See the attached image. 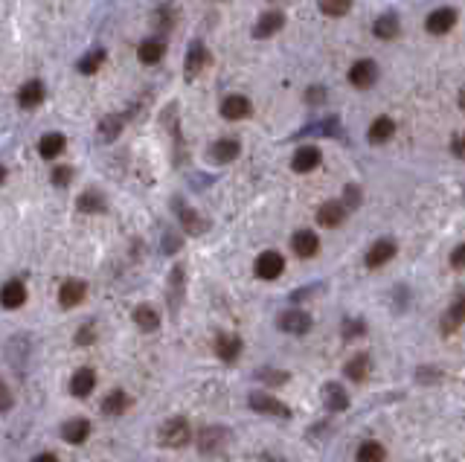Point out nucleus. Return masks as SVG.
<instances>
[{
    "label": "nucleus",
    "mask_w": 465,
    "mask_h": 462,
    "mask_svg": "<svg viewBox=\"0 0 465 462\" xmlns=\"http://www.w3.org/2000/svg\"><path fill=\"white\" fill-rule=\"evenodd\" d=\"M158 442H160L163 448H169V451H177V448H183V445H190V442H192V427H190V422H186L183 416H169V419L160 424V430H158Z\"/></svg>",
    "instance_id": "nucleus-1"
},
{
    "label": "nucleus",
    "mask_w": 465,
    "mask_h": 462,
    "mask_svg": "<svg viewBox=\"0 0 465 462\" xmlns=\"http://www.w3.org/2000/svg\"><path fill=\"white\" fill-rule=\"evenodd\" d=\"M247 407H251L253 413L270 416V419H291V407L285 402H279L276 395H268V392H251Z\"/></svg>",
    "instance_id": "nucleus-2"
},
{
    "label": "nucleus",
    "mask_w": 465,
    "mask_h": 462,
    "mask_svg": "<svg viewBox=\"0 0 465 462\" xmlns=\"http://www.w3.org/2000/svg\"><path fill=\"white\" fill-rule=\"evenodd\" d=\"M283 270H285V259L279 256L276 251L259 253V259H256V276H259V280H265V282L279 280V276H283Z\"/></svg>",
    "instance_id": "nucleus-3"
},
{
    "label": "nucleus",
    "mask_w": 465,
    "mask_h": 462,
    "mask_svg": "<svg viewBox=\"0 0 465 462\" xmlns=\"http://www.w3.org/2000/svg\"><path fill=\"white\" fill-rule=\"evenodd\" d=\"M276 326L283 329L285 334H308L312 331V317H308L302 308H291V312H285V314H279V320H276Z\"/></svg>",
    "instance_id": "nucleus-4"
},
{
    "label": "nucleus",
    "mask_w": 465,
    "mask_h": 462,
    "mask_svg": "<svg viewBox=\"0 0 465 462\" xmlns=\"http://www.w3.org/2000/svg\"><path fill=\"white\" fill-rule=\"evenodd\" d=\"M376 79H378V65L372 58H361V61H355L352 65V70H349V82L355 84V87H372L376 84Z\"/></svg>",
    "instance_id": "nucleus-5"
},
{
    "label": "nucleus",
    "mask_w": 465,
    "mask_h": 462,
    "mask_svg": "<svg viewBox=\"0 0 465 462\" xmlns=\"http://www.w3.org/2000/svg\"><path fill=\"white\" fill-rule=\"evenodd\" d=\"M425 26H427V33H430V35H445V33H451V29L456 26V12H454L451 6H445V9H433V12L427 15Z\"/></svg>",
    "instance_id": "nucleus-6"
},
{
    "label": "nucleus",
    "mask_w": 465,
    "mask_h": 462,
    "mask_svg": "<svg viewBox=\"0 0 465 462\" xmlns=\"http://www.w3.org/2000/svg\"><path fill=\"white\" fill-rule=\"evenodd\" d=\"M323 405L329 413H344L349 407V392L344 384H337V381H329L323 387Z\"/></svg>",
    "instance_id": "nucleus-7"
},
{
    "label": "nucleus",
    "mask_w": 465,
    "mask_h": 462,
    "mask_svg": "<svg viewBox=\"0 0 465 462\" xmlns=\"http://www.w3.org/2000/svg\"><path fill=\"white\" fill-rule=\"evenodd\" d=\"M227 442H230V430H224V427H204L198 434L201 453H215V451H221Z\"/></svg>",
    "instance_id": "nucleus-8"
},
{
    "label": "nucleus",
    "mask_w": 465,
    "mask_h": 462,
    "mask_svg": "<svg viewBox=\"0 0 465 462\" xmlns=\"http://www.w3.org/2000/svg\"><path fill=\"white\" fill-rule=\"evenodd\" d=\"M241 349H244V343H241L239 334H219L215 337V355H219L224 363H236Z\"/></svg>",
    "instance_id": "nucleus-9"
},
{
    "label": "nucleus",
    "mask_w": 465,
    "mask_h": 462,
    "mask_svg": "<svg viewBox=\"0 0 465 462\" xmlns=\"http://www.w3.org/2000/svg\"><path fill=\"white\" fill-rule=\"evenodd\" d=\"M84 297H87V285L82 280H65L58 288V302L65 308H76L79 302H84Z\"/></svg>",
    "instance_id": "nucleus-10"
},
{
    "label": "nucleus",
    "mask_w": 465,
    "mask_h": 462,
    "mask_svg": "<svg viewBox=\"0 0 465 462\" xmlns=\"http://www.w3.org/2000/svg\"><path fill=\"white\" fill-rule=\"evenodd\" d=\"M93 387H97V373H93L90 366L76 369L73 378H70V395L73 398H87L93 392Z\"/></svg>",
    "instance_id": "nucleus-11"
},
{
    "label": "nucleus",
    "mask_w": 465,
    "mask_h": 462,
    "mask_svg": "<svg viewBox=\"0 0 465 462\" xmlns=\"http://www.w3.org/2000/svg\"><path fill=\"white\" fill-rule=\"evenodd\" d=\"M131 407V395L126 390H111L105 395V402H102V413L111 416V419H119V416H126Z\"/></svg>",
    "instance_id": "nucleus-12"
},
{
    "label": "nucleus",
    "mask_w": 465,
    "mask_h": 462,
    "mask_svg": "<svg viewBox=\"0 0 465 462\" xmlns=\"http://www.w3.org/2000/svg\"><path fill=\"white\" fill-rule=\"evenodd\" d=\"M395 256V241H390V238H381V241H376V244H372V248H369V253H366V268H372V270H376V268H384L390 259Z\"/></svg>",
    "instance_id": "nucleus-13"
},
{
    "label": "nucleus",
    "mask_w": 465,
    "mask_h": 462,
    "mask_svg": "<svg viewBox=\"0 0 465 462\" xmlns=\"http://www.w3.org/2000/svg\"><path fill=\"white\" fill-rule=\"evenodd\" d=\"M291 248H294V253H297L300 259H312V256L320 251V238H317V233H312V230H300V233H294V238H291Z\"/></svg>",
    "instance_id": "nucleus-14"
},
{
    "label": "nucleus",
    "mask_w": 465,
    "mask_h": 462,
    "mask_svg": "<svg viewBox=\"0 0 465 462\" xmlns=\"http://www.w3.org/2000/svg\"><path fill=\"white\" fill-rule=\"evenodd\" d=\"M344 373H346V378H349V381L363 384V381H366V375L372 373V358H369L366 352H358L355 358H349V361H346Z\"/></svg>",
    "instance_id": "nucleus-15"
},
{
    "label": "nucleus",
    "mask_w": 465,
    "mask_h": 462,
    "mask_svg": "<svg viewBox=\"0 0 465 462\" xmlns=\"http://www.w3.org/2000/svg\"><path fill=\"white\" fill-rule=\"evenodd\" d=\"M175 212H177V219H180V224H183V230H186V233L201 236V233L207 230V221L201 219V215H198L192 207H186V204L175 201Z\"/></svg>",
    "instance_id": "nucleus-16"
},
{
    "label": "nucleus",
    "mask_w": 465,
    "mask_h": 462,
    "mask_svg": "<svg viewBox=\"0 0 465 462\" xmlns=\"http://www.w3.org/2000/svg\"><path fill=\"white\" fill-rule=\"evenodd\" d=\"M44 102V82L29 79L26 84H21L18 90V105L21 108H38Z\"/></svg>",
    "instance_id": "nucleus-17"
},
{
    "label": "nucleus",
    "mask_w": 465,
    "mask_h": 462,
    "mask_svg": "<svg viewBox=\"0 0 465 462\" xmlns=\"http://www.w3.org/2000/svg\"><path fill=\"white\" fill-rule=\"evenodd\" d=\"M90 436V422L87 419H67L65 427H61V439L67 445H82Z\"/></svg>",
    "instance_id": "nucleus-18"
},
{
    "label": "nucleus",
    "mask_w": 465,
    "mask_h": 462,
    "mask_svg": "<svg viewBox=\"0 0 465 462\" xmlns=\"http://www.w3.org/2000/svg\"><path fill=\"white\" fill-rule=\"evenodd\" d=\"M344 219H346V207L340 201H326L317 209V224H323V227H340Z\"/></svg>",
    "instance_id": "nucleus-19"
},
{
    "label": "nucleus",
    "mask_w": 465,
    "mask_h": 462,
    "mask_svg": "<svg viewBox=\"0 0 465 462\" xmlns=\"http://www.w3.org/2000/svg\"><path fill=\"white\" fill-rule=\"evenodd\" d=\"M320 166V151L314 148V145H305V148H300L297 154H294V160H291V169L294 172H314Z\"/></svg>",
    "instance_id": "nucleus-20"
},
{
    "label": "nucleus",
    "mask_w": 465,
    "mask_h": 462,
    "mask_svg": "<svg viewBox=\"0 0 465 462\" xmlns=\"http://www.w3.org/2000/svg\"><path fill=\"white\" fill-rule=\"evenodd\" d=\"M283 23H285V18L279 15V12H265V15L256 21V26H253V38H270L273 33H279V29H283Z\"/></svg>",
    "instance_id": "nucleus-21"
},
{
    "label": "nucleus",
    "mask_w": 465,
    "mask_h": 462,
    "mask_svg": "<svg viewBox=\"0 0 465 462\" xmlns=\"http://www.w3.org/2000/svg\"><path fill=\"white\" fill-rule=\"evenodd\" d=\"M372 33H376V38H381V41H393V38L401 33V21H398V15H393V12L381 15V18L376 21V26H372Z\"/></svg>",
    "instance_id": "nucleus-22"
},
{
    "label": "nucleus",
    "mask_w": 465,
    "mask_h": 462,
    "mask_svg": "<svg viewBox=\"0 0 465 462\" xmlns=\"http://www.w3.org/2000/svg\"><path fill=\"white\" fill-rule=\"evenodd\" d=\"M247 114H251V102H247V97H227L221 102V116L224 119H244Z\"/></svg>",
    "instance_id": "nucleus-23"
},
{
    "label": "nucleus",
    "mask_w": 465,
    "mask_h": 462,
    "mask_svg": "<svg viewBox=\"0 0 465 462\" xmlns=\"http://www.w3.org/2000/svg\"><path fill=\"white\" fill-rule=\"evenodd\" d=\"M393 131H395V122H393L390 116H378V119H376V122H372V126H369L366 137H369V143L381 145V143H387V140L393 137Z\"/></svg>",
    "instance_id": "nucleus-24"
},
{
    "label": "nucleus",
    "mask_w": 465,
    "mask_h": 462,
    "mask_svg": "<svg viewBox=\"0 0 465 462\" xmlns=\"http://www.w3.org/2000/svg\"><path fill=\"white\" fill-rule=\"evenodd\" d=\"M140 61H143V65H158V61L166 55V44L163 41H158V38H146L143 44H140Z\"/></svg>",
    "instance_id": "nucleus-25"
},
{
    "label": "nucleus",
    "mask_w": 465,
    "mask_h": 462,
    "mask_svg": "<svg viewBox=\"0 0 465 462\" xmlns=\"http://www.w3.org/2000/svg\"><path fill=\"white\" fill-rule=\"evenodd\" d=\"M131 317H134L137 329H143V331H158L160 329V314L154 312L151 305H137Z\"/></svg>",
    "instance_id": "nucleus-26"
},
{
    "label": "nucleus",
    "mask_w": 465,
    "mask_h": 462,
    "mask_svg": "<svg viewBox=\"0 0 465 462\" xmlns=\"http://www.w3.org/2000/svg\"><path fill=\"white\" fill-rule=\"evenodd\" d=\"M26 302V285L21 282V280H9L6 285H4V308H21Z\"/></svg>",
    "instance_id": "nucleus-27"
},
{
    "label": "nucleus",
    "mask_w": 465,
    "mask_h": 462,
    "mask_svg": "<svg viewBox=\"0 0 465 462\" xmlns=\"http://www.w3.org/2000/svg\"><path fill=\"white\" fill-rule=\"evenodd\" d=\"M61 151H65V137H61V134L53 131V134H44V137H41V143H38V154H41L44 160L58 158Z\"/></svg>",
    "instance_id": "nucleus-28"
},
{
    "label": "nucleus",
    "mask_w": 465,
    "mask_h": 462,
    "mask_svg": "<svg viewBox=\"0 0 465 462\" xmlns=\"http://www.w3.org/2000/svg\"><path fill=\"white\" fill-rule=\"evenodd\" d=\"M355 459L358 462H387V448L381 445V442H363L361 448H358V453H355Z\"/></svg>",
    "instance_id": "nucleus-29"
},
{
    "label": "nucleus",
    "mask_w": 465,
    "mask_h": 462,
    "mask_svg": "<svg viewBox=\"0 0 465 462\" xmlns=\"http://www.w3.org/2000/svg\"><path fill=\"white\" fill-rule=\"evenodd\" d=\"M212 158L219 160V163H230V160H236L239 158V140H219L212 145Z\"/></svg>",
    "instance_id": "nucleus-30"
},
{
    "label": "nucleus",
    "mask_w": 465,
    "mask_h": 462,
    "mask_svg": "<svg viewBox=\"0 0 465 462\" xmlns=\"http://www.w3.org/2000/svg\"><path fill=\"white\" fill-rule=\"evenodd\" d=\"M207 50L201 47V44H192V50H190V55H186V73H190V76H195L204 65H207Z\"/></svg>",
    "instance_id": "nucleus-31"
},
{
    "label": "nucleus",
    "mask_w": 465,
    "mask_h": 462,
    "mask_svg": "<svg viewBox=\"0 0 465 462\" xmlns=\"http://www.w3.org/2000/svg\"><path fill=\"white\" fill-rule=\"evenodd\" d=\"M459 323H465V291L454 299V305H451V312H448V320H445V329L451 331L454 326H459Z\"/></svg>",
    "instance_id": "nucleus-32"
},
{
    "label": "nucleus",
    "mask_w": 465,
    "mask_h": 462,
    "mask_svg": "<svg viewBox=\"0 0 465 462\" xmlns=\"http://www.w3.org/2000/svg\"><path fill=\"white\" fill-rule=\"evenodd\" d=\"M352 9V0H320V12L329 18H340Z\"/></svg>",
    "instance_id": "nucleus-33"
},
{
    "label": "nucleus",
    "mask_w": 465,
    "mask_h": 462,
    "mask_svg": "<svg viewBox=\"0 0 465 462\" xmlns=\"http://www.w3.org/2000/svg\"><path fill=\"white\" fill-rule=\"evenodd\" d=\"M183 294V268L172 270V280H169V302H172V312H177V299Z\"/></svg>",
    "instance_id": "nucleus-34"
},
{
    "label": "nucleus",
    "mask_w": 465,
    "mask_h": 462,
    "mask_svg": "<svg viewBox=\"0 0 465 462\" xmlns=\"http://www.w3.org/2000/svg\"><path fill=\"white\" fill-rule=\"evenodd\" d=\"M344 341H358V337H363L366 334V323L361 320V317H349V320H344Z\"/></svg>",
    "instance_id": "nucleus-35"
},
{
    "label": "nucleus",
    "mask_w": 465,
    "mask_h": 462,
    "mask_svg": "<svg viewBox=\"0 0 465 462\" xmlns=\"http://www.w3.org/2000/svg\"><path fill=\"white\" fill-rule=\"evenodd\" d=\"M102 61H105V53H102V50H97V53L84 55V58L79 61V73H97Z\"/></svg>",
    "instance_id": "nucleus-36"
},
{
    "label": "nucleus",
    "mask_w": 465,
    "mask_h": 462,
    "mask_svg": "<svg viewBox=\"0 0 465 462\" xmlns=\"http://www.w3.org/2000/svg\"><path fill=\"white\" fill-rule=\"evenodd\" d=\"M79 209H82V212H102V209H105L102 195H97V192H84V195L79 198Z\"/></svg>",
    "instance_id": "nucleus-37"
},
{
    "label": "nucleus",
    "mask_w": 465,
    "mask_h": 462,
    "mask_svg": "<svg viewBox=\"0 0 465 462\" xmlns=\"http://www.w3.org/2000/svg\"><path fill=\"white\" fill-rule=\"evenodd\" d=\"M416 381H419V384H439V381H442V369H437V366H422V369H416Z\"/></svg>",
    "instance_id": "nucleus-38"
},
{
    "label": "nucleus",
    "mask_w": 465,
    "mask_h": 462,
    "mask_svg": "<svg viewBox=\"0 0 465 462\" xmlns=\"http://www.w3.org/2000/svg\"><path fill=\"white\" fill-rule=\"evenodd\" d=\"M256 378H259V381H265V384H270V387H276V384H285V381H288V375L283 373V369H259Z\"/></svg>",
    "instance_id": "nucleus-39"
},
{
    "label": "nucleus",
    "mask_w": 465,
    "mask_h": 462,
    "mask_svg": "<svg viewBox=\"0 0 465 462\" xmlns=\"http://www.w3.org/2000/svg\"><path fill=\"white\" fill-rule=\"evenodd\" d=\"M93 341H97V326H93V323H84V326L76 331V343H79V346H87V343H93Z\"/></svg>",
    "instance_id": "nucleus-40"
},
{
    "label": "nucleus",
    "mask_w": 465,
    "mask_h": 462,
    "mask_svg": "<svg viewBox=\"0 0 465 462\" xmlns=\"http://www.w3.org/2000/svg\"><path fill=\"white\" fill-rule=\"evenodd\" d=\"M119 128H122V122L114 119V116H108V119L102 122V140H114V137L119 134Z\"/></svg>",
    "instance_id": "nucleus-41"
},
{
    "label": "nucleus",
    "mask_w": 465,
    "mask_h": 462,
    "mask_svg": "<svg viewBox=\"0 0 465 462\" xmlns=\"http://www.w3.org/2000/svg\"><path fill=\"white\" fill-rule=\"evenodd\" d=\"M70 180H73V169L70 166H61V169L53 172V183H55V187H67Z\"/></svg>",
    "instance_id": "nucleus-42"
},
{
    "label": "nucleus",
    "mask_w": 465,
    "mask_h": 462,
    "mask_svg": "<svg viewBox=\"0 0 465 462\" xmlns=\"http://www.w3.org/2000/svg\"><path fill=\"white\" fill-rule=\"evenodd\" d=\"M451 268H465V244H459V248H454V253H451Z\"/></svg>",
    "instance_id": "nucleus-43"
},
{
    "label": "nucleus",
    "mask_w": 465,
    "mask_h": 462,
    "mask_svg": "<svg viewBox=\"0 0 465 462\" xmlns=\"http://www.w3.org/2000/svg\"><path fill=\"white\" fill-rule=\"evenodd\" d=\"M451 148H454V154H456V158H465V131L454 137V143H451Z\"/></svg>",
    "instance_id": "nucleus-44"
},
{
    "label": "nucleus",
    "mask_w": 465,
    "mask_h": 462,
    "mask_svg": "<svg viewBox=\"0 0 465 462\" xmlns=\"http://www.w3.org/2000/svg\"><path fill=\"white\" fill-rule=\"evenodd\" d=\"M0 395H4V413H9V407H12V390L4 384V387H0Z\"/></svg>",
    "instance_id": "nucleus-45"
},
{
    "label": "nucleus",
    "mask_w": 465,
    "mask_h": 462,
    "mask_svg": "<svg viewBox=\"0 0 465 462\" xmlns=\"http://www.w3.org/2000/svg\"><path fill=\"white\" fill-rule=\"evenodd\" d=\"M308 99H312V102H320V99H326V90H320V87L308 90Z\"/></svg>",
    "instance_id": "nucleus-46"
},
{
    "label": "nucleus",
    "mask_w": 465,
    "mask_h": 462,
    "mask_svg": "<svg viewBox=\"0 0 465 462\" xmlns=\"http://www.w3.org/2000/svg\"><path fill=\"white\" fill-rule=\"evenodd\" d=\"M33 462H58V456L55 453H38V456H33Z\"/></svg>",
    "instance_id": "nucleus-47"
},
{
    "label": "nucleus",
    "mask_w": 465,
    "mask_h": 462,
    "mask_svg": "<svg viewBox=\"0 0 465 462\" xmlns=\"http://www.w3.org/2000/svg\"><path fill=\"white\" fill-rule=\"evenodd\" d=\"M459 108H465V84H462V90H459Z\"/></svg>",
    "instance_id": "nucleus-48"
}]
</instances>
